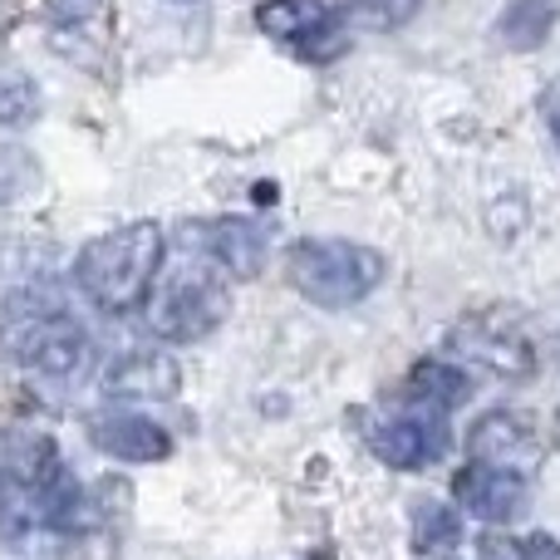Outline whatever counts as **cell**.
<instances>
[{"label":"cell","instance_id":"1","mask_svg":"<svg viewBox=\"0 0 560 560\" xmlns=\"http://www.w3.org/2000/svg\"><path fill=\"white\" fill-rule=\"evenodd\" d=\"M5 359L39 378H74L89 364V329L65 310V300L45 280H20L5 295L0 325Z\"/></svg>","mask_w":560,"mask_h":560},{"label":"cell","instance_id":"6","mask_svg":"<svg viewBox=\"0 0 560 560\" xmlns=\"http://www.w3.org/2000/svg\"><path fill=\"white\" fill-rule=\"evenodd\" d=\"M252 20L261 35H271L276 45H285L305 65H329L349 49L345 20L325 0H261L252 10Z\"/></svg>","mask_w":560,"mask_h":560},{"label":"cell","instance_id":"7","mask_svg":"<svg viewBox=\"0 0 560 560\" xmlns=\"http://www.w3.org/2000/svg\"><path fill=\"white\" fill-rule=\"evenodd\" d=\"M467 447V463H487V467H502V472H532L541 463V438L536 428L526 423L516 408H492L482 413L463 438Z\"/></svg>","mask_w":560,"mask_h":560},{"label":"cell","instance_id":"4","mask_svg":"<svg viewBox=\"0 0 560 560\" xmlns=\"http://www.w3.org/2000/svg\"><path fill=\"white\" fill-rule=\"evenodd\" d=\"M384 271H388L384 252H374L364 242H345V236H305L285 256V276L295 285V295L319 310L359 305L364 295L378 290Z\"/></svg>","mask_w":560,"mask_h":560},{"label":"cell","instance_id":"2","mask_svg":"<svg viewBox=\"0 0 560 560\" xmlns=\"http://www.w3.org/2000/svg\"><path fill=\"white\" fill-rule=\"evenodd\" d=\"M167 236L158 222H124L94 236L74 261V285L104 315H128L148 300L153 280L163 276Z\"/></svg>","mask_w":560,"mask_h":560},{"label":"cell","instance_id":"23","mask_svg":"<svg viewBox=\"0 0 560 560\" xmlns=\"http://www.w3.org/2000/svg\"><path fill=\"white\" fill-rule=\"evenodd\" d=\"M0 463H5V438H0Z\"/></svg>","mask_w":560,"mask_h":560},{"label":"cell","instance_id":"5","mask_svg":"<svg viewBox=\"0 0 560 560\" xmlns=\"http://www.w3.org/2000/svg\"><path fill=\"white\" fill-rule=\"evenodd\" d=\"M364 443L394 472H423V467H433L453 447V428H447V413H438V408L398 398L394 408L369 418Z\"/></svg>","mask_w":560,"mask_h":560},{"label":"cell","instance_id":"13","mask_svg":"<svg viewBox=\"0 0 560 560\" xmlns=\"http://www.w3.org/2000/svg\"><path fill=\"white\" fill-rule=\"evenodd\" d=\"M398 398L438 408V413H453V408H463L467 398H472V374H467L463 364H453V359H418L404 374Z\"/></svg>","mask_w":560,"mask_h":560},{"label":"cell","instance_id":"15","mask_svg":"<svg viewBox=\"0 0 560 560\" xmlns=\"http://www.w3.org/2000/svg\"><path fill=\"white\" fill-rule=\"evenodd\" d=\"M556 15H560L556 0H506L502 15H497V35H502L506 49L532 55V49H541L551 39Z\"/></svg>","mask_w":560,"mask_h":560},{"label":"cell","instance_id":"12","mask_svg":"<svg viewBox=\"0 0 560 560\" xmlns=\"http://www.w3.org/2000/svg\"><path fill=\"white\" fill-rule=\"evenodd\" d=\"M89 443L114 463H163L173 453V433L148 413H98L89 423Z\"/></svg>","mask_w":560,"mask_h":560},{"label":"cell","instance_id":"20","mask_svg":"<svg viewBox=\"0 0 560 560\" xmlns=\"http://www.w3.org/2000/svg\"><path fill=\"white\" fill-rule=\"evenodd\" d=\"M522 560H560V541L546 532H532L522 536Z\"/></svg>","mask_w":560,"mask_h":560},{"label":"cell","instance_id":"9","mask_svg":"<svg viewBox=\"0 0 560 560\" xmlns=\"http://www.w3.org/2000/svg\"><path fill=\"white\" fill-rule=\"evenodd\" d=\"M447 345H453L463 359H472V364L492 369L497 378H526L536 369L532 339H526L516 325H497L492 315L463 319V325L447 335Z\"/></svg>","mask_w":560,"mask_h":560},{"label":"cell","instance_id":"11","mask_svg":"<svg viewBox=\"0 0 560 560\" xmlns=\"http://www.w3.org/2000/svg\"><path fill=\"white\" fill-rule=\"evenodd\" d=\"M104 394L118 404H167L183 394V364L163 349H133L108 364Z\"/></svg>","mask_w":560,"mask_h":560},{"label":"cell","instance_id":"18","mask_svg":"<svg viewBox=\"0 0 560 560\" xmlns=\"http://www.w3.org/2000/svg\"><path fill=\"white\" fill-rule=\"evenodd\" d=\"M39 20L59 35H79V30H98L114 20V0H45Z\"/></svg>","mask_w":560,"mask_h":560},{"label":"cell","instance_id":"3","mask_svg":"<svg viewBox=\"0 0 560 560\" xmlns=\"http://www.w3.org/2000/svg\"><path fill=\"white\" fill-rule=\"evenodd\" d=\"M177 242H183V261H177V271L163 285L148 290L143 305L158 339L197 345V339H207L226 319L232 300H226V276L217 271L202 246V226H183Z\"/></svg>","mask_w":560,"mask_h":560},{"label":"cell","instance_id":"17","mask_svg":"<svg viewBox=\"0 0 560 560\" xmlns=\"http://www.w3.org/2000/svg\"><path fill=\"white\" fill-rule=\"evenodd\" d=\"M45 108L39 84L15 65H0V128H30Z\"/></svg>","mask_w":560,"mask_h":560},{"label":"cell","instance_id":"24","mask_svg":"<svg viewBox=\"0 0 560 560\" xmlns=\"http://www.w3.org/2000/svg\"><path fill=\"white\" fill-rule=\"evenodd\" d=\"M556 443H560V418H556Z\"/></svg>","mask_w":560,"mask_h":560},{"label":"cell","instance_id":"25","mask_svg":"<svg viewBox=\"0 0 560 560\" xmlns=\"http://www.w3.org/2000/svg\"><path fill=\"white\" fill-rule=\"evenodd\" d=\"M438 560H453V556H438Z\"/></svg>","mask_w":560,"mask_h":560},{"label":"cell","instance_id":"16","mask_svg":"<svg viewBox=\"0 0 560 560\" xmlns=\"http://www.w3.org/2000/svg\"><path fill=\"white\" fill-rule=\"evenodd\" d=\"M39 526H45V516H39V492L20 472H10V467L0 463V541L20 546L25 536H35Z\"/></svg>","mask_w":560,"mask_h":560},{"label":"cell","instance_id":"14","mask_svg":"<svg viewBox=\"0 0 560 560\" xmlns=\"http://www.w3.org/2000/svg\"><path fill=\"white\" fill-rule=\"evenodd\" d=\"M463 541V512L443 497H418L408 506V551L413 556H447Z\"/></svg>","mask_w":560,"mask_h":560},{"label":"cell","instance_id":"21","mask_svg":"<svg viewBox=\"0 0 560 560\" xmlns=\"http://www.w3.org/2000/svg\"><path fill=\"white\" fill-rule=\"evenodd\" d=\"M541 114H546V124H551V138H556V148H560V79H556L551 89H546Z\"/></svg>","mask_w":560,"mask_h":560},{"label":"cell","instance_id":"22","mask_svg":"<svg viewBox=\"0 0 560 560\" xmlns=\"http://www.w3.org/2000/svg\"><path fill=\"white\" fill-rule=\"evenodd\" d=\"M15 15H20V0H0V35L15 25Z\"/></svg>","mask_w":560,"mask_h":560},{"label":"cell","instance_id":"8","mask_svg":"<svg viewBox=\"0 0 560 560\" xmlns=\"http://www.w3.org/2000/svg\"><path fill=\"white\" fill-rule=\"evenodd\" d=\"M447 492H453V506L472 512L487 526H512L526 512V502H532L522 472H502V467H487V463L457 467Z\"/></svg>","mask_w":560,"mask_h":560},{"label":"cell","instance_id":"10","mask_svg":"<svg viewBox=\"0 0 560 560\" xmlns=\"http://www.w3.org/2000/svg\"><path fill=\"white\" fill-rule=\"evenodd\" d=\"M202 246L212 256V266L222 271L232 285H246L266 271V256H271V236L256 217H242V212H226L217 222L202 226Z\"/></svg>","mask_w":560,"mask_h":560},{"label":"cell","instance_id":"19","mask_svg":"<svg viewBox=\"0 0 560 560\" xmlns=\"http://www.w3.org/2000/svg\"><path fill=\"white\" fill-rule=\"evenodd\" d=\"M423 0H349V15L369 30H398L418 15Z\"/></svg>","mask_w":560,"mask_h":560}]
</instances>
